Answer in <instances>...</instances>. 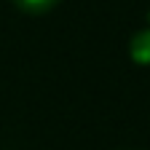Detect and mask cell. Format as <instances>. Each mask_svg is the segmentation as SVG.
Instances as JSON below:
<instances>
[{
  "label": "cell",
  "instance_id": "cell-1",
  "mask_svg": "<svg viewBox=\"0 0 150 150\" xmlns=\"http://www.w3.org/2000/svg\"><path fill=\"white\" fill-rule=\"evenodd\" d=\"M129 56L131 62L139 64V67H150V27L139 30L131 35L129 40Z\"/></svg>",
  "mask_w": 150,
  "mask_h": 150
},
{
  "label": "cell",
  "instance_id": "cell-2",
  "mask_svg": "<svg viewBox=\"0 0 150 150\" xmlns=\"http://www.w3.org/2000/svg\"><path fill=\"white\" fill-rule=\"evenodd\" d=\"M62 0H13V6L19 11H24L30 16H40V13H48L51 8H56Z\"/></svg>",
  "mask_w": 150,
  "mask_h": 150
},
{
  "label": "cell",
  "instance_id": "cell-3",
  "mask_svg": "<svg viewBox=\"0 0 150 150\" xmlns=\"http://www.w3.org/2000/svg\"><path fill=\"white\" fill-rule=\"evenodd\" d=\"M147 22H150V11H147Z\"/></svg>",
  "mask_w": 150,
  "mask_h": 150
}]
</instances>
